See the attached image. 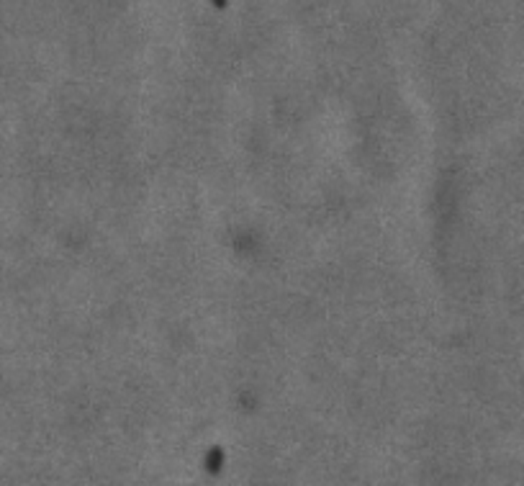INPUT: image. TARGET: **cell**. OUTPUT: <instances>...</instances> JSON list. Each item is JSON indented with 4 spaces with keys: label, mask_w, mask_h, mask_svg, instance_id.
Here are the masks:
<instances>
[{
    "label": "cell",
    "mask_w": 524,
    "mask_h": 486,
    "mask_svg": "<svg viewBox=\"0 0 524 486\" xmlns=\"http://www.w3.org/2000/svg\"><path fill=\"white\" fill-rule=\"evenodd\" d=\"M211 3H213V6H216V8H226V0H211Z\"/></svg>",
    "instance_id": "obj_1"
}]
</instances>
